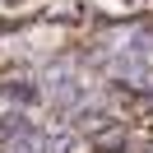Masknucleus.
<instances>
[{
  "label": "nucleus",
  "mask_w": 153,
  "mask_h": 153,
  "mask_svg": "<svg viewBox=\"0 0 153 153\" xmlns=\"http://www.w3.org/2000/svg\"><path fill=\"white\" fill-rule=\"evenodd\" d=\"M23 130H33V125H28V116H23L19 107H10V111H0V139H10V144H14V139H19Z\"/></svg>",
  "instance_id": "2"
},
{
  "label": "nucleus",
  "mask_w": 153,
  "mask_h": 153,
  "mask_svg": "<svg viewBox=\"0 0 153 153\" xmlns=\"http://www.w3.org/2000/svg\"><path fill=\"white\" fill-rule=\"evenodd\" d=\"M10 153H51V139H47L42 130H23L19 139L10 144Z\"/></svg>",
  "instance_id": "3"
},
{
  "label": "nucleus",
  "mask_w": 153,
  "mask_h": 153,
  "mask_svg": "<svg viewBox=\"0 0 153 153\" xmlns=\"http://www.w3.org/2000/svg\"><path fill=\"white\" fill-rule=\"evenodd\" d=\"M139 79H144V84H153V56H149V65L139 70Z\"/></svg>",
  "instance_id": "6"
},
{
  "label": "nucleus",
  "mask_w": 153,
  "mask_h": 153,
  "mask_svg": "<svg viewBox=\"0 0 153 153\" xmlns=\"http://www.w3.org/2000/svg\"><path fill=\"white\" fill-rule=\"evenodd\" d=\"M102 121V107H84V111H74V125H97Z\"/></svg>",
  "instance_id": "5"
},
{
  "label": "nucleus",
  "mask_w": 153,
  "mask_h": 153,
  "mask_svg": "<svg viewBox=\"0 0 153 153\" xmlns=\"http://www.w3.org/2000/svg\"><path fill=\"white\" fill-rule=\"evenodd\" d=\"M42 93H47V97H56L60 107L84 102V84H79V74H74L70 65H51L47 74H42Z\"/></svg>",
  "instance_id": "1"
},
{
  "label": "nucleus",
  "mask_w": 153,
  "mask_h": 153,
  "mask_svg": "<svg viewBox=\"0 0 153 153\" xmlns=\"http://www.w3.org/2000/svg\"><path fill=\"white\" fill-rule=\"evenodd\" d=\"M37 93H42L37 84H23V79H19V84H10V88H5V102H14V107H28Z\"/></svg>",
  "instance_id": "4"
}]
</instances>
